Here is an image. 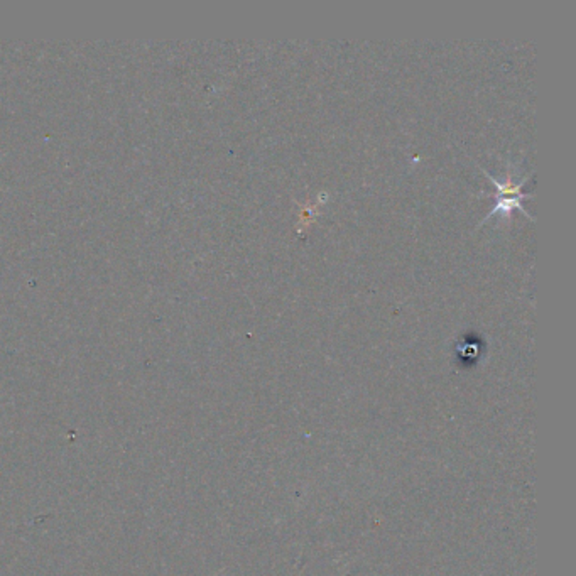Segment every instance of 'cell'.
<instances>
[{
	"label": "cell",
	"mask_w": 576,
	"mask_h": 576,
	"mask_svg": "<svg viewBox=\"0 0 576 576\" xmlns=\"http://www.w3.org/2000/svg\"><path fill=\"white\" fill-rule=\"evenodd\" d=\"M487 177L494 183V186L497 188V203H495V207H494V210L488 213L487 219H490L495 211H503V213H511V210L512 208H519V210H522L524 213H526V217H529V213L524 210V207H522V200L524 198H529L531 194H526V193H522V185H524V181L528 179H522L520 183H518V185H514L512 181H511V177L505 181V183H499L495 177L492 176V175H488L487 173Z\"/></svg>",
	"instance_id": "cell-1"
}]
</instances>
